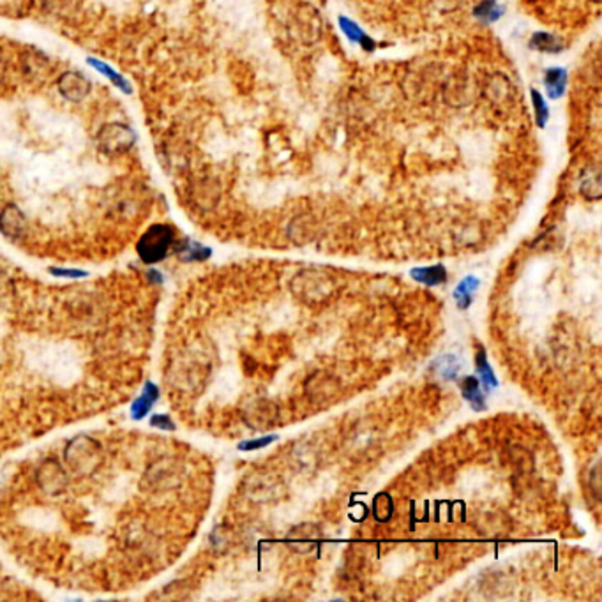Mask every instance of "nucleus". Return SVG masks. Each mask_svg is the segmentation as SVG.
<instances>
[{
	"label": "nucleus",
	"mask_w": 602,
	"mask_h": 602,
	"mask_svg": "<svg viewBox=\"0 0 602 602\" xmlns=\"http://www.w3.org/2000/svg\"><path fill=\"white\" fill-rule=\"evenodd\" d=\"M171 242H174V230L166 225H154L143 233L136 249L145 263H157L166 256Z\"/></svg>",
	"instance_id": "nucleus-1"
},
{
	"label": "nucleus",
	"mask_w": 602,
	"mask_h": 602,
	"mask_svg": "<svg viewBox=\"0 0 602 602\" xmlns=\"http://www.w3.org/2000/svg\"><path fill=\"white\" fill-rule=\"evenodd\" d=\"M135 142V135L133 131L120 124H112V126L103 127L101 135H99V143L105 150L110 152H124V150L131 149Z\"/></svg>",
	"instance_id": "nucleus-2"
},
{
	"label": "nucleus",
	"mask_w": 602,
	"mask_h": 602,
	"mask_svg": "<svg viewBox=\"0 0 602 602\" xmlns=\"http://www.w3.org/2000/svg\"><path fill=\"white\" fill-rule=\"evenodd\" d=\"M60 92L65 98L73 99V101H80L84 96H87L89 92V81L87 78H84L78 73H67L60 78Z\"/></svg>",
	"instance_id": "nucleus-3"
},
{
	"label": "nucleus",
	"mask_w": 602,
	"mask_h": 602,
	"mask_svg": "<svg viewBox=\"0 0 602 602\" xmlns=\"http://www.w3.org/2000/svg\"><path fill=\"white\" fill-rule=\"evenodd\" d=\"M87 64L91 65V67H94V70L98 71V73H101L103 77L108 78V80L112 81V84L115 85V87L119 89V91H122L124 94H131V92H133V89H131L129 81H127L126 78L122 77V74L117 73V71L113 70L112 65H108V64H106V62L99 60V58H94V57H89L87 58Z\"/></svg>",
	"instance_id": "nucleus-4"
},
{
	"label": "nucleus",
	"mask_w": 602,
	"mask_h": 602,
	"mask_svg": "<svg viewBox=\"0 0 602 602\" xmlns=\"http://www.w3.org/2000/svg\"><path fill=\"white\" fill-rule=\"evenodd\" d=\"M157 398H159V388H157L154 384H150V381L149 384H145V391H143V394L136 399L135 403L131 405V415H133V419H135V421H140V419L145 417Z\"/></svg>",
	"instance_id": "nucleus-5"
},
{
	"label": "nucleus",
	"mask_w": 602,
	"mask_h": 602,
	"mask_svg": "<svg viewBox=\"0 0 602 602\" xmlns=\"http://www.w3.org/2000/svg\"><path fill=\"white\" fill-rule=\"evenodd\" d=\"M412 277L415 281L428 284V287H436L447 281V270L442 265H435V267H419V269L412 270Z\"/></svg>",
	"instance_id": "nucleus-6"
},
{
	"label": "nucleus",
	"mask_w": 602,
	"mask_h": 602,
	"mask_svg": "<svg viewBox=\"0 0 602 602\" xmlns=\"http://www.w3.org/2000/svg\"><path fill=\"white\" fill-rule=\"evenodd\" d=\"M461 391L464 399H468L476 410H484V392L480 391V384L476 377H466L461 381Z\"/></svg>",
	"instance_id": "nucleus-7"
},
{
	"label": "nucleus",
	"mask_w": 602,
	"mask_h": 602,
	"mask_svg": "<svg viewBox=\"0 0 602 602\" xmlns=\"http://www.w3.org/2000/svg\"><path fill=\"white\" fill-rule=\"evenodd\" d=\"M479 288V280H476L473 276H466L454 290V297H456L457 306L461 309H466L468 306L472 304V294Z\"/></svg>",
	"instance_id": "nucleus-8"
},
{
	"label": "nucleus",
	"mask_w": 602,
	"mask_h": 602,
	"mask_svg": "<svg viewBox=\"0 0 602 602\" xmlns=\"http://www.w3.org/2000/svg\"><path fill=\"white\" fill-rule=\"evenodd\" d=\"M476 366H477V373H479V377L483 378L484 387H486L488 391H490V387H497L498 380L497 377H495L493 369H491L490 362H488L486 352H484L483 348H480L479 353L476 355Z\"/></svg>",
	"instance_id": "nucleus-9"
},
{
	"label": "nucleus",
	"mask_w": 602,
	"mask_h": 602,
	"mask_svg": "<svg viewBox=\"0 0 602 602\" xmlns=\"http://www.w3.org/2000/svg\"><path fill=\"white\" fill-rule=\"evenodd\" d=\"M563 84H565V74L560 70L549 71L548 77H546V85H548V91L551 98H558L563 91Z\"/></svg>",
	"instance_id": "nucleus-10"
},
{
	"label": "nucleus",
	"mask_w": 602,
	"mask_h": 602,
	"mask_svg": "<svg viewBox=\"0 0 602 602\" xmlns=\"http://www.w3.org/2000/svg\"><path fill=\"white\" fill-rule=\"evenodd\" d=\"M457 366H459V364L456 362L454 357H443V359L436 360L435 369H440L442 378H445V380H452V378H456L457 374Z\"/></svg>",
	"instance_id": "nucleus-11"
},
{
	"label": "nucleus",
	"mask_w": 602,
	"mask_h": 602,
	"mask_svg": "<svg viewBox=\"0 0 602 602\" xmlns=\"http://www.w3.org/2000/svg\"><path fill=\"white\" fill-rule=\"evenodd\" d=\"M274 440H276V436L270 435V436H263V438H258V440H249V442H242L239 445L240 450H256L261 449V447H267L269 443H273Z\"/></svg>",
	"instance_id": "nucleus-12"
},
{
	"label": "nucleus",
	"mask_w": 602,
	"mask_h": 602,
	"mask_svg": "<svg viewBox=\"0 0 602 602\" xmlns=\"http://www.w3.org/2000/svg\"><path fill=\"white\" fill-rule=\"evenodd\" d=\"M150 424H152L154 428L166 429V431H171V429H175V424L171 422V419L166 417V415H154L152 421H150Z\"/></svg>",
	"instance_id": "nucleus-13"
},
{
	"label": "nucleus",
	"mask_w": 602,
	"mask_h": 602,
	"mask_svg": "<svg viewBox=\"0 0 602 602\" xmlns=\"http://www.w3.org/2000/svg\"><path fill=\"white\" fill-rule=\"evenodd\" d=\"M533 98H535V106H537V113H539V124H544L546 115H548V110H546V106L542 105V99L541 96L537 94V92H533Z\"/></svg>",
	"instance_id": "nucleus-14"
},
{
	"label": "nucleus",
	"mask_w": 602,
	"mask_h": 602,
	"mask_svg": "<svg viewBox=\"0 0 602 602\" xmlns=\"http://www.w3.org/2000/svg\"><path fill=\"white\" fill-rule=\"evenodd\" d=\"M51 274H55V276H65V277H84L85 273H81V270H71V269H51Z\"/></svg>",
	"instance_id": "nucleus-15"
}]
</instances>
